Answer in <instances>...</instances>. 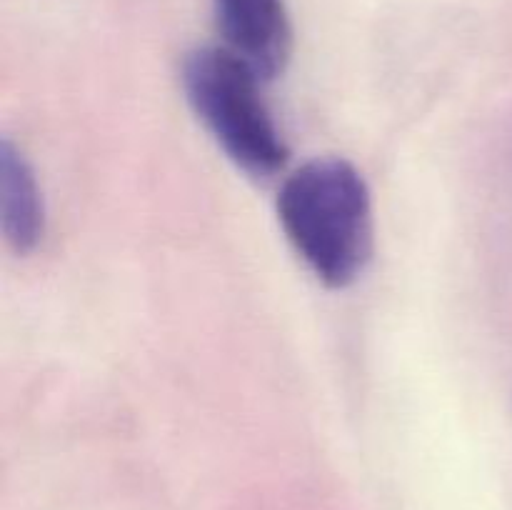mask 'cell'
<instances>
[{
	"mask_svg": "<svg viewBox=\"0 0 512 510\" xmlns=\"http://www.w3.org/2000/svg\"><path fill=\"white\" fill-rule=\"evenodd\" d=\"M183 90L223 153L250 178H273L288 163V145L260 95V75L225 45L185 55Z\"/></svg>",
	"mask_w": 512,
	"mask_h": 510,
	"instance_id": "7a4b0ae2",
	"label": "cell"
},
{
	"mask_svg": "<svg viewBox=\"0 0 512 510\" xmlns=\"http://www.w3.org/2000/svg\"><path fill=\"white\" fill-rule=\"evenodd\" d=\"M0 228L5 243L18 255L33 253L43 243V190L30 160L10 138L0 143Z\"/></svg>",
	"mask_w": 512,
	"mask_h": 510,
	"instance_id": "277c9868",
	"label": "cell"
},
{
	"mask_svg": "<svg viewBox=\"0 0 512 510\" xmlns=\"http://www.w3.org/2000/svg\"><path fill=\"white\" fill-rule=\"evenodd\" d=\"M225 48L250 65L260 80L285 73L293 53V25L285 0H213Z\"/></svg>",
	"mask_w": 512,
	"mask_h": 510,
	"instance_id": "3957f363",
	"label": "cell"
},
{
	"mask_svg": "<svg viewBox=\"0 0 512 510\" xmlns=\"http://www.w3.org/2000/svg\"><path fill=\"white\" fill-rule=\"evenodd\" d=\"M278 220L295 253L328 288H348L373 255L368 183L343 158H315L285 178Z\"/></svg>",
	"mask_w": 512,
	"mask_h": 510,
	"instance_id": "6da1fadb",
	"label": "cell"
}]
</instances>
